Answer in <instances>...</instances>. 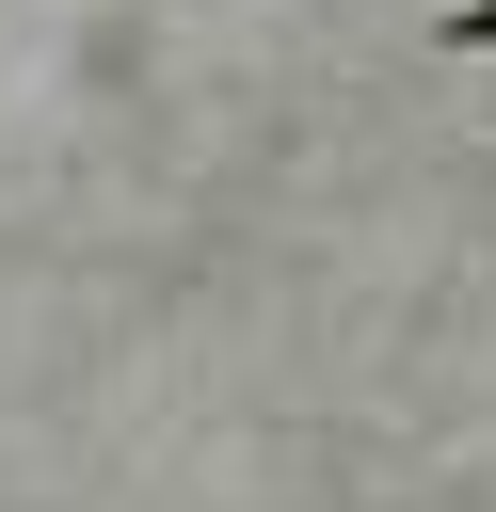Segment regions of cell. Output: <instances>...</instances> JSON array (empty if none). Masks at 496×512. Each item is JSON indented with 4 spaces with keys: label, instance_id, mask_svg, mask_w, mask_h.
<instances>
[{
    "label": "cell",
    "instance_id": "6da1fadb",
    "mask_svg": "<svg viewBox=\"0 0 496 512\" xmlns=\"http://www.w3.org/2000/svg\"><path fill=\"white\" fill-rule=\"evenodd\" d=\"M464 32H480V48H496V0H480V16H464Z\"/></svg>",
    "mask_w": 496,
    "mask_h": 512
}]
</instances>
